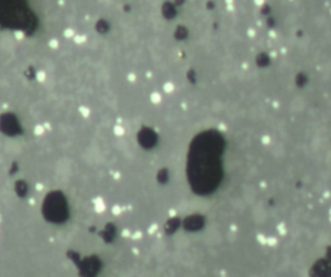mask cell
Segmentation results:
<instances>
[{"label":"cell","mask_w":331,"mask_h":277,"mask_svg":"<svg viewBox=\"0 0 331 277\" xmlns=\"http://www.w3.org/2000/svg\"><path fill=\"white\" fill-rule=\"evenodd\" d=\"M57 171H58L60 175H62V176L70 175V172H71V163H70L67 159H62V161H60L58 165H57Z\"/></svg>","instance_id":"cell-1"}]
</instances>
